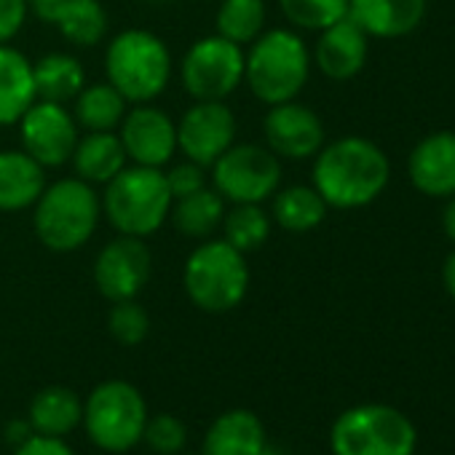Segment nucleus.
I'll return each mask as SVG.
<instances>
[{
  "instance_id": "nucleus-1",
  "label": "nucleus",
  "mask_w": 455,
  "mask_h": 455,
  "mask_svg": "<svg viewBox=\"0 0 455 455\" xmlns=\"http://www.w3.org/2000/svg\"><path fill=\"white\" fill-rule=\"evenodd\" d=\"M314 188L332 209H362L388 185V156L367 137L324 142L314 156Z\"/></svg>"
},
{
  "instance_id": "nucleus-2",
  "label": "nucleus",
  "mask_w": 455,
  "mask_h": 455,
  "mask_svg": "<svg viewBox=\"0 0 455 455\" xmlns=\"http://www.w3.org/2000/svg\"><path fill=\"white\" fill-rule=\"evenodd\" d=\"M102 198L92 182L65 177L44 188L33 204V231L52 252H76L97 231Z\"/></svg>"
},
{
  "instance_id": "nucleus-3",
  "label": "nucleus",
  "mask_w": 455,
  "mask_h": 455,
  "mask_svg": "<svg viewBox=\"0 0 455 455\" xmlns=\"http://www.w3.org/2000/svg\"><path fill=\"white\" fill-rule=\"evenodd\" d=\"M311 65V52L295 30H263L244 52V84L271 108L298 100L308 84Z\"/></svg>"
},
{
  "instance_id": "nucleus-4",
  "label": "nucleus",
  "mask_w": 455,
  "mask_h": 455,
  "mask_svg": "<svg viewBox=\"0 0 455 455\" xmlns=\"http://www.w3.org/2000/svg\"><path fill=\"white\" fill-rule=\"evenodd\" d=\"M102 214L121 236L148 239L169 220L172 193L164 169L126 164L110 182H105Z\"/></svg>"
},
{
  "instance_id": "nucleus-5",
  "label": "nucleus",
  "mask_w": 455,
  "mask_h": 455,
  "mask_svg": "<svg viewBox=\"0 0 455 455\" xmlns=\"http://www.w3.org/2000/svg\"><path fill=\"white\" fill-rule=\"evenodd\" d=\"M188 300L204 314H228L250 292V266L244 252L225 239H204L188 255L182 268Z\"/></svg>"
},
{
  "instance_id": "nucleus-6",
  "label": "nucleus",
  "mask_w": 455,
  "mask_h": 455,
  "mask_svg": "<svg viewBox=\"0 0 455 455\" xmlns=\"http://www.w3.org/2000/svg\"><path fill=\"white\" fill-rule=\"evenodd\" d=\"M174 62L169 46L150 30H124L105 49V76L129 105L153 102L172 81Z\"/></svg>"
},
{
  "instance_id": "nucleus-7",
  "label": "nucleus",
  "mask_w": 455,
  "mask_h": 455,
  "mask_svg": "<svg viewBox=\"0 0 455 455\" xmlns=\"http://www.w3.org/2000/svg\"><path fill=\"white\" fill-rule=\"evenodd\" d=\"M148 415L150 412L142 391L129 380L110 378L97 383L84 399L81 426L100 450L121 455L142 444Z\"/></svg>"
},
{
  "instance_id": "nucleus-8",
  "label": "nucleus",
  "mask_w": 455,
  "mask_h": 455,
  "mask_svg": "<svg viewBox=\"0 0 455 455\" xmlns=\"http://www.w3.org/2000/svg\"><path fill=\"white\" fill-rule=\"evenodd\" d=\"M418 428L391 404H356L330 428L332 455H415Z\"/></svg>"
},
{
  "instance_id": "nucleus-9",
  "label": "nucleus",
  "mask_w": 455,
  "mask_h": 455,
  "mask_svg": "<svg viewBox=\"0 0 455 455\" xmlns=\"http://www.w3.org/2000/svg\"><path fill=\"white\" fill-rule=\"evenodd\" d=\"M209 169L225 204H263L282 188V158L266 145L234 142Z\"/></svg>"
},
{
  "instance_id": "nucleus-10",
  "label": "nucleus",
  "mask_w": 455,
  "mask_h": 455,
  "mask_svg": "<svg viewBox=\"0 0 455 455\" xmlns=\"http://www.w3.org/2000/svg\"><path fill=\"white\" fill-rule=\"evenodd\" d=\"M180 84L193 102H225L244 84V49L217 33L198 38L180 62Z\"/></svg>"
},
{
  "instance_id": "nucleus-11",
  "label": "nucleus",
  "mask_w": 455,
  "mask_h": 455,
  "mask_svg": "<svg viewBox=\"0 0 455 455\" xmlns=\"http://www.w3.org/2000/svg\"><path fill=\"white\" fill-rule=\"evenodd\" d=\"M20 142L44 169H60L70 164L81 129L68 105L36 100L20 118Z\"/></svg>"
},
{
  "instance_id": "nucleus-12",
  "label": "nucleus",
  "mask_w": 455,
  "mask_h": 455,
  "mask_svg": "<svg viewBox=\"0 0 455 455\" xmlns=\"http://www.w3.org/2000/svg\"><path fill=\"white\" fill-rule=\"evenodd\" d=\"M153 276V255L145 239L116 236L110 239L94 260V284L100 295L110 303L134 300Z\"/></svg>"
},
{
  "instance_id": "nucleus-13",
  "label": "nucleus",
  "mask_w": 455,
  "mask_h": 455,
  "mask_svg": "<svg viewBox=\"0 0 455 455\" xmlns=\"http://www.w3.org/2000/svg\"><path fill=\"white\" fill-rule=\"evenodd\" d=\"M234 142L236 116L222 100L193 102L177 121V150L204 169H209Z\"/></svg>"
},
{
  "instance_id": "nucleus-14",
  "label": "nucleus",
  "mask_w": 455,
  "mask_h": 455,
  "mask_svg": "<svg viewBox=\"0 0 455 455\" xmlns=\"http://www.w3.org/2000/svg\"><path fill=\"white\" fill-rule=\"evenodd\" d=\"M129 164L164 169L177 150V124L153 102L132 105L118 126Z\"/></svg>"
},
{
  "instance_id": "nucleus-15",
  "label": "nucleus",
  "mask_w": 455,
  "mask_h": 455,
  "mask_svg": "<svg viewBox=\"0 0 455 455\" xmlns=\"http://www.w3.org/2000/svg\"><path fill=\"white\" fill-rule=\"evenodd\" d=\"M266 148L279 158L306 161L314 158L324 145V124L322 118L298 100L271 105L263 118Z\"/></svg>"
},
{
  "instance_id": "nucleus-16",
  "label": "nucleus",
  "mask_w": 455,
  "mask_h": 455,
  "mask_svg": "<svg viewBox=\"0 0 455 455\" xmlns=\"http://www.w3.org/2000/svg\"><path fill=\"white\" fill-rule=\"evenodd\" d=\"M407 174L412 188L428 198L455 196V132L423 137L407 158Z\"/></svg>"
},
{
  "instance_id": "nucleus-17",
  "label": "nucleus",
  "mask_w": 455,
  "mask_h": 455,
  "mask_svg": "<svg viewBox=\"0 0 455 455\" xmlns=\"http://www.w3.org/2000/svg\"><path fill=\"white\" fill-rule=\"evenodd\" d=\"M370 52V36L348 17L319 33L311 62L330 81H351L362 73Z\"/></svg>"
},
{
  "instance_id": "nucleus-18",
  "label": "nucleus",
  "mask_w": 455,
  "mask_h": 455,
  "mask_svg": "<svg viewBox=\"0 0 455 455\" xmlns=\"http://www.w3.org/2000/svg\"><path fill=\"white\" fill-rule=\"evenodd\" d=\"M268 444L266 426L258 412L236 407L220 412L201 439V455H260Z\"/></svg>"
},
{
  "instance_id": "nucleus-19",
  "label": "nucleus",
  "mask_w": 455,
  "mask_h": 455,
  "mask_svg": "<svg viewBox=\"0 0 455 455\" xmlns=\"http://www.w3.org/2000/svg\"><path fill=\"white\" fill-rule=\"evenodd\" d=\"M426 6V0H348V20L370 38L394 41L420 28Z\"/></svg>"
},
{
  "instance_id": "nucleus-20",
  "label": "nucleus",
  "mask_w": 455,
  "mask_h": 455,
  "mask_svg": "<svg viewBox=\"0 0 455 455\" xmlns=\"http://www.w3.org/2000/svg\"><path fill=\"white\" fill-rule=\"evenodd\" d=\"M38 100L33 62L12 44L0 46V126H17Z\"/></svg>"
},
{
  "instance_id": "nucleus-21",
  "label": "nucleus",
  "mask_w": 455,
  "mask_h": 455,
  "mask_svg": "<svg viewBox=\"0 0 455 455\" xmlns=\"http://www.w3.org/2000/svg\"><path fill=\"white\" fill-rule=\"evenodd\" d=\"M46 188V169L25 150H0V212L30 209Z\"/></svg>"
},
{
  "instance_id": "nucleus-22",
  "label": "nucleus",
  "mask_w": 455,
  "mask_h": 455,
  "mask_svg": "<svg viewBox=\"0 0 455 455\" xmlns=\"http://www.w3.org/2000/svg\"><path fill=\"white\" fill-rule=\"evenodd\" d=\"M28 420L36 434L65 439L84 420V399L68 386H46L30 399Z\"/></svg>"
},
{
  "instance_id": "nucleus-23",
  "label": "nucleus",
  "mask_w": 455,
  "mask_h": 455,
  "mask_svg": "<svg viewBox=\"0 0 455 455\" xmlns=\"http://www.w3.org/2000/svg\"><path fill=\"white\" fill-rule=\"evenodd\" d=\"M70 164L76 169V177L92 185H105L129 164V158L118 140V132H86L84 137H78Z\"/></svg>"
},
{
  "instance_id": "nucleus-24",
  "label": "nucleus",
  "mask_w": 455,
  "mask_h": 455,
  "mask_svg": "<svg viewBox=\"0 0 455 455\" xmlns=\"http://www.w3.org/2000/svg\"><path fill=\"white\" fill-rule=\"evenodd\" d=\"M271 204V220L290 234H308L319 228L327 217V204L314 185H290L279 188Z\"/></svg>"
},
{
  "instance_id": "nucleus-25",
  "label": "nucleus",
  "mask_w": 455,
  "mask_h": 455,
  "mask_svg": "<svg viewBox=\"0 0 455 455\" xmlns=\"http://www.w3.org/2000/svg\"><path fill=\"white\" fill-rule=\"evenodd\" d=\"M222 217H225V201L209 185L190 193V196L174 198L172 212H169V220L174 222L177 231L182 236L198 239V242L212 239L220 231Z\"/></svg>"
},
{
  "instance_id": "nucleus-26",
  "label": "nucleus",
  "mask_w": 455,
  "mask_h": 455,
  "mask_svg": "<svg viewBox=\"0 0 455 455\" xmlns=\"http://www.w3.org/2000/svg\"><path fill=\"white\" fill-rule=\"evenodd\" d=\"M33 78L38 100L68 105L86 86V70L78 57L68 52H52L33 62Z\"/></svg>"
},
{
  "instance_id": "nucleus-27",
  "label": "nucleus",
  "mask_w": 455,
  "mask_h": 455,
  "mask_svg": "<svg viewBox=\"0 0 455 455\" xmlns=\"http://www.w3.org/2000/svg\"><path fill=\"white\" fill-rule=\"evenodd\" d=\"M126 110H129L126 97L116 86L102 81V84H86L73 100L70 113L78 129L84 132H116Z\"/></svg>"
},
{
  "instance_id": "nucleus-28",
  "label": "nucleus",
  "mask_w": 455,
  "mask_h": 455,
  "mask_svg": "<svg viewBox=\"0 0 455 455\" xmlns=\"http://www.w3.org/2000/svg\"><path fill=\"white\" fill-rule=\"evenodd\" d=\"M52 25L60 30V36L78 46L92 49L100 46L108 38V12L100 0H65L57 9Z\"/></svg>"
},
{
  "instance_id": "nucleus-29",
  "label": "nucleus",
  "mask_w": 455,
  "mask_h": 455,
  "mask_svg": "<svg viewBox=\"0 0 455 455\" xmlns=\"http://www.w3.org/2000/svg\"><path fill=\"white\" fill-rule=\"evenodd\" d=\"M271 228H274V220L263 209V204H231V209H225L220 231L228 244L247 255V252L260 250L268 242Z\"/></svg>"
},
{
  "instance_id": "nucleus-30",
  "label": "nucleus",
  "mask_w": 455,
  "mask_h": 455,
  "mask_svg": "<svg viewBox=\"0 0 455 455\" xmlns=\"http://www.w3.org/2000/svg\"><path fill=\"white\" fill-rule=\"evenodd\" d=\"M214 28L225 41L250 46L266 30V0H220Z\"/></svg>"
},
{
  "instance_id": "nucleus-31",
  "label": "nucleus",
  "mask_w": 455,
  "mask_h": 455,
  "mask_svg": "<svg viewBox=\"0 0 455 455\" xmlns=\"http://www.w3.org/2000/svg\"><path fill=\"white\" fill-rule=\"evenodd\" d=\"M279 9L295 30L322 33L348 17V0H279Z\"/></svg>"
},
{
  "instance_id": "nucleus-32",
  "label": "nucleus",
  "mask_w": 455,
  "mask_h": 455,
  "mask_svg": "<svg viewBox=\"0 0 455 455\" xmlns=\"http://www.w3.org/2000/svg\"><path fill=\"white\" fill-rule=\"evenodd\" d=\"M108 332L121 346H140L150 335V316L148 311L134 300H118L113 303L108 314Z\"/></svg>"
},
{
  "instance_id": "nucleus-33",
  "label": "nucleus",
  "mask_w": 455,
  "mask_h": 455,
  "mask_svg": "<svg viewBox=\"0 0 455 455\" xmlns=\"http://www.w3.org/2000/svg\"><path fill=\"white\" fill-rule=\"evenodd\" d=\"M142 442L153 452H158V455H177L188 444V426L177 415H172V412L148 415V423H145V431H142Z\"/></svg>"
},
{
  "instance_id": "nucleus-34",
  "label": "nucleus",
  "mask_w": 455,
  "mask_h": 455,
  "mask_svg": "<svg viewBox=\"0 0 455 455\" xmlns=\"http://www.w3.org/2000/svg\"><path fill=\"white\" fill-rule=\"evenodd\" d=\"M164 177H166V185H169V193L172 198H182V196H190L201 188H206V169L193 164V161H180V164H172L169 169H164Z\"/></svg>"
},
{
  "instance_id": "nucleus-35",
  "label": "nucleus",
  "mask_w": 455,
  "mask_h": 455,
  "mask_svg": "<svg viewBox=\"0 0 455 455\" xmlns=\"http://www.w3.org/2000/svg\"><path fill=\"white\" fill-rule=\"evenodd\" d=\"M28 14L25 0H0V46L12 44L22 33Z\"/></svg>"
},
{
  "instance_id": "nucleus-36",
  "label": "nucleus",
  "mask_w": 455,
  "mask_h": 455,
  "mask_svg": "<svg viewBox=\"0 0 455 455\" xmlns=\"http://www.w3.org/2000/svg\"><path fill=\"white\" fill-rule=\"evenodd\" d=\"M12 455H76V450L65 439H60V436L33 434L30 439H25L22 444H17Z\"/></svg>"
},
{
  "instance_id": "nucleus-37",
  "label": "nucleus",
  "mask_w": 455,
  "mask_h": 455,
  "mask_svg": "<svg viewBox=\"0 0 455 455\" xmlns=\"http://www.w3.org/2000/svg\"><path fill=\"white\" fill-rule=\"evenodd\" d=\"M25 4H28V12H30V14H36L41 22H49V25H52L57 9L65 4V0H25Z\"/></svg>"
},
{
  "instance_id": "nucleus-38",
  "label": "nucleus",
  "mask_w": 455,
  "mask_h": 455,
  "mask_svg": "<svg viewBox=\"0 0 455 455\" xmlns=\"http://www.w3.org/2000/svg\"><path fill=\"white\" fill-rule=\"evenodd\" d=\"M36 431H33V426H30V420L28 418H14L9 426H6V439L17 447V444H22L25 439H30Z\"/></svg>"
},
{
  "instance_id": "nucleus-39",
  "label": "nucleus",
  "mask_w": 455,
  "mask_h": 455,
  "mask_svg": "<svg viewBox=\"0 0 455 455\" xmlns=\"http://www.w3.org/2000/svg\"><path fill=\"white\" fill-rule=\"evenodd\" d=\"M442 231H444V236L455 244V196H450L447 204H444V212H442Z\"/></svg>"
},
{
  "instance_id": "nucleus-40",
  "label": "nucleus",
  "mask_w": 455,
  "mask_h": 455,
  "mask_svg": "<svg viewBox=\"0 0 455 455\" xmlns=\"http://www.w3.org/2000/svg\"><path fill=\"white\" fill-rule=\"evenodd\" d=\"M442 282H444V290L447 295L455 300V252L444 260V268H442Z\"/></svg>"
},
{
  "instance_id": "nucleus-41",
  "label": "nucleus",
  "mask_w": 455,
  "mask_h": 455,
  "mask_svg": "<svg viewBox=\"0 0 455 455\" xmlns=\"http://www.w3.org/2000/svg\"><path fill=\"white\" fill-rule=\"evenodd\" d=\"M260 455H282V452H279V450H274V447H268V444H266V450H263V452H260Z\"/></svg>"
},
{
  "instance_id": "nucleus-42",
  "label": "nucleus",
  "mask_w": 455,
  "mask_h": 455,
  "mask_svg": "<svg viewBox=\"0 0 455 455\" xmlns=\"http://www.w3.org/2000/svg\"><path fill=\"white\" fill-rule=\"evenodd\" d=\"M177 455H201V452H185V450H182V452H177Z\"/></svg>"
},
{
  "instance_id": "nucleus-43",
  "label": "nucleus",
  "mask_w": 455,
  "mask_h": 455,
  "mask_svg": "<svg viewBox=\"0 0 455 455\" xmlns=\"http://www.w3.org/2000/svg\"><path fill=\"white\" fill-rule=\"evenodd\" d=\"M148 4H166V0H148Z\"/></svg>"
}]
</instances>
